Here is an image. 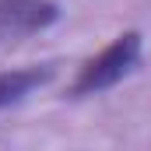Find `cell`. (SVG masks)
<instances>
[{"mask_svg":"<svg viewBox=\"0 0 151 151\" xmlns=\"http://www.w3.org/2000/svg\"><path fill=\"white\" fill-rule=\"evenodd\" d=\"M60 18L53 0H0V42H18Z\"/></svg>","mask_w":151,"mask_h":151,"instance_id":"obj_2","label":"cell"},{"mask_svg":"<svg viewBox=\"0 0 151 151\" xmlns=\"http://www.w3.org/2000/svg\"><path fill=\"white\" fill-rule=\"evenodd\" d=\"M53 77L49 63H35V67H18V70H4L0 74V109L21 102L25 95H32L35 88H42Z\"/></svg>","mask_w":151,"mask_h":151,"instance_id":"obj_3","label":"cell"},{"mask_svg":"<svg viewBox=\"0 0 151 151\" xmlns=\"http://www.w3.org/2000/svg\"><path fill=\"white\" fill-rule=\"evenodd\" d=\"M141 53H144L141 32H123V35H116L106 49H99L95 56H88V60L81 63L74 84H70V95H74V99H84V95H99V91L119 84L127 74L137 70Z\"/></svg>","mask_w":151,"mask_h":151,"instance_id":"obj_1","label":"cell"}]
</instances>
